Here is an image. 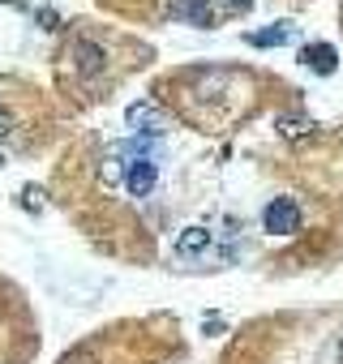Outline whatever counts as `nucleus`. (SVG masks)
I'll return each mask as SVG.
<instances>
[{"mask_svg": "<svg viewBox=\"0 0 343 364\" xmlns=\"http://www.w3.org/2000/svg\"><path fill=\"white\" fill-rule=\"evenodd\" d=\"M125 185H129L133 198H146V193L154 189V159H150L146 150H137V154L125 163Z\"/></svg>", "mask_w": 343, "mask_h": 364, "instance_id": "f257e3e1", "label": "nucleus"}, {"mask_svg": "<svg viewBox=\"0 0 343 364\" xmlns=\"http://www.w3.org/2000/svg\"><path fill=\"white\" fill-rule=\"evenodd\" d=\"M262 223H266V232H275V236H292V232H300V210H296L287 198H275V202L262 210Z\"/></svg>", "mask_w": 343, "mask_h": 364, "instance_id": "f03ea898", "label": "nucleus"}, {"mask_svg": "<svg viewBox=\"0 0 343 364\" xmlns=\"http://www.w3.org/2000/svg\"><path fill=\"white\" fill-rule=\"evenodd\" d=\"M167 14L185 26H194V31H211V22H215L206 0H167Z\"/></svg>", "mask_w": 343, "mask_h": 364, "instance_id": "7ed1b4c3", "label": "nucleus"}, {"mask_svg": "<svg viewBox=\"0 0 343 364\" xmlns=\"http://www.w3.org/2000/svg\"><path fill=\"white\" fill-rule=\"evenodd\" d=\"M65 60H73V69H78L82 77H99V73H103V65H107L103 48H99V43H90V39H78V43L69 48V56H65Z\"/></svg>", "mask_w": 343, "mask_h": 364, "instance_id": "20e7f679", "label": "nucleus"}, {"mask_svg": "<svg viewBox=\"0 0 343 364\" xmlns=\"http://www.w3.org/2000/svg\"><path fill=\"white\" fill-rule=\"evenodd\" d=\"M300 60H305L309 69H317V73H334L339 52H334L330 43H313V48H305V52H300Z\"/></svg>", "mask_w": 343, "mask_h": 364, "instance_id": "39448f33", "label": "nucleus"}, {"mask_svg": "<svg viewBox=\"0 0 343 364\" xmlns=\"http://www.w3.org/2000/svg\"><path fill=\"white\" fill-rule=\"evenodd\" d=\"M211 249V232L206 228H189L181 240H176V253L181 257H198V253H206Z\"/></svg>", "mask_w": 343, "mask_h": 364, "instance_id": "423d86ee", "label": "nucleus"}, {"mask_svg": "<svg viewBox=\"0 0 343 364\" xmlns=\"http://www.w3.org/2000/svg\"><path fill=\"white\" fill-rule=\"evenodd\" d=\"M129 124L142 129V133H159V112H154L150 103H133V107H129Z\"/></svg>", "mask_w": 343, "mask_h": 364, "instance_id": "0eeeda50", "label": "nucleus"}, {"mask_svg": "<svg viewBox=\"0 0 343 364\" xmlns=\"http://www.w3.org/2000/svg\"><path fill=\"white\" fill-rule=\"evenodd\" d=\"M287 39H292L287 26H275V31H258V35H249L253 48H279V43H287Z\"/></svg>", "mask_w": 343, "mask_h": 364, "instance_id": "6e6552de", "label": "nucleus"}, {"mask_svg": "<svg viewBox=\"0 0 343 364\" xmlns=\"http://www.w3.org/2000/svg\"><path fill=\"white\" fill-rule=\"evenodd\" d=\"M309 129H313V124H309L305 116H279V133H283L287 141H296V137H305Z\"/></svg>", "mask_w": 343, "mask_h": 364, "instance_id": "1a4fd4ad", "label": "nucleus"}, {"mask_svg": "<svg viewBox=\"0 0 343 364\" xmlns=\"http://www.w3.org/2000/svg\"><path fill=\"white\" fill-rule=\"evenodd\" d=\"M14 129H18V116H14L9 107H0V137H9Z\"/></svg>", "mask_w": 343, "mask_h": 364, "instance_id": "9d476101", "label": "nucleus"}, {"mask_svg": "<svg viewBox=\"0 0 343 364\" xmlns=\"http://www.w3.org/2000/svg\"><path fill=\"white\" fill-rule=\"evenodd\" d=\"M223 5H228V9H249L253 0H223Z\"/></svg>", "mask_w": 343, "mask_h": 364, "instance_id": "9b49d317", "label": "nucleus"}, {"mask_svg": "<svg viewBox=\"0 0 343 364\" xmlns=\"http://www.w3.org/2000/svg\"><path fill=\"white\" fill-rule=\"evenodd\" d=\"M0 163H5V159H0Z\"/></svg>", "mask_w": 343, "mask_h": 364, "instance_id": "f8f14e48", "label": "nucleus"}]
</instances>
